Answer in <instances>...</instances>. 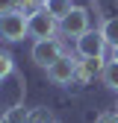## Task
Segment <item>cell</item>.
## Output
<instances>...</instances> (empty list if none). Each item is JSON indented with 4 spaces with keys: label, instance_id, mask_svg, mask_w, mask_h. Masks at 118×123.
Here are the masks:
<instances>
[{
    "label": "cell",
    "instance_id": "15",
    "mask_svg": "<svg viewBox=\"0 0 118 123\" xmlns=\"http://www.w3.org/2000/svg\"><path fill=\"white\" fill-rule=\"evenodd\" d=\"M18 9H21V0H0V15H9Z\"/></svg>",
    "mask_w": 118,
    "mask_h": 123
},
{
    "label": "cell",
    "instance_id": "1",
    "mask_svg": "<svg viewBox=\"0 0 118 123\" xmlns=\"http://www.w3.org/2000/svg\"><path fill=\"white\" fill-rule=\"evenodd\" d=\"M0 38L6 44H18L24 38H30V24H27V15L18 12H9V15H0Z\"/></svg>",
    "mask_w": 118,
    "mask_h": 123
},
{
    "label": "cell",
    "instance_id": "16",
    "mask_svg": "<svg viewBox=\"0 0 118 123\" xmlns=\"http://www.w3.org/2000/svg\"><path fill=\"white\" fill-rule=\"evenodd\" d=\"M95 123H118V114L115 111H103V114H97Z\"/></svg>",
    "mask_w": 118,
    "mask_h": 123
},
{
    "label": "cell",
    "instance_id": "13",
    "mask_svg": "<svg viewBox=\"0 0 118 123\" xmlns=\"http://www.w3.org/2000/svg\"><path fill=\"white\" fill-rule=\"evenodd\" d=\"M3 123H27V111L18 109V105H12L6 111V117H3Z\"/></svg>",
    "mask_w": 118,
    "mask_h": 123
},
{
    "label": "cell",
    "instance_id": "19",
    "mask_svg": "<svg viewBox=\"0 0 118 123\" xmlns=\"http://www.w3.org/2000/svg\"><path fill=\"white\" fill-rule=\"evenodd\" d=\"M115 114H118V105H115Z\"/></svg>",
    "mask_w": 118,
    "mask_h": 123
},
{
    "label": "cell",
    "instance_id": "3",
    "mask_svg": "<svg viewBox=\"0 0 118 123\" xmlns=\"http://www.w3.org/2000/svg\"><path fill=\"white\" fill-rule=\"evenodd\" d=\"M27 24H30V38H36V41L56 38V32H59V21L53 18V15H47L44 9L27 15Z\"/></svg>",
    "mask_w": 118,
    "mask_h": 123
},
{
    "label": "cell",
    "instance_id": "11",
    "mask_svg": "<svg viewBox=\"0 0 118 123\" xmlns=\"http://www.w3.org/2000/svg\"><path fill=\"white\" fill-rule=\"evenodd\" d=\"M53 120H56L53 111L44 109V105H38V109H33V111H27V123H53Z\"/></svg>",
    "mask_w": 118,
    "mask_h": 123
},
{
    "label": "cell",
    "instance_id": "2",
    "mask_svg": "<svg viewBox=\"0 0 118 123\" xmlns=\"http://www.w3.org/2000/svg\"><path fill=\"white\" fill-rule=\"evenodd\" d=\"M88 29H92V18H88V9H83V6H74L71 15H65L59 21V32L65 38H74V41L80 35H86Z\"/></svg>",
    "mask_w": 118,
    "mask_h": 123
},
{
    "label": "cell",
    "instance_id": "8",
    "mask_svg": "<svg viewBox=\"0 0 118 123\" xmlns=\"http://www.w3.org/2000/svg\"><path fill=\"white\" fill-rule=\"evenodd\" d=\"M47 15H53L56 21H62L65 15H71V9H74V0H44V6H41Z\"/></svg>",
    "mask_w": 118,
    "mask_h": 123
},
{
    "label": "cell",
    "instance_id": "18",
    "mask_svg": "<svg viewBox=\"0 0 118 123\" xmlns=\"http://www.w3.org/2000/svg\"><path fill=\"white\" fill-rule=\"evenodd\" d=\"M53 123H62V120H53Z\"/></svg>",
    "mask_w": 118,
    "mask_h": 123
},
{
    "label": "cell",
    "instance_id": "4",
    "mask_svg": "<svg viewBox=\"0 0 118 123\" xmlns=\"http://www.w3.org/2000/svg\"><path fill=\"white\" fill-rule=\"evenodd\" d=\"M30 56H33V62H36L38 68L47 70L56 59L65 56V50H62V41H59V38H44V41H36L33 44V53H30Z\"/></svg>",
    "mask_w": 118,
    "mask_h": 123
},
{
    "label": "cell",
    "instance_id": "10",
    "mask_svg": "<svg viewBox=\"0 0 118 123\" xmlns=\"http://www.w3.org/2000/svg\"><path fill=\"white\" fill-rule=\"evenodd\" d=\"M100 32H103V38H106V44H109V47H118V18L103 21Z\"/></svg>",
    "mask_w": 118,
    "mask_h": 123
},
{
    "label": "cell",
    "instance_id": "6",
    "mask_svg": "<svg viewBox=\"0 0 118 123\" xmlns=\"http://www.w3.org/2000/svg\"><path fill=\"white\" fill-rule=\"evenodd\" d=\"M47 79L53 85H71L74 79H77V59H71V56L56 59L53 65L47 68Z\"/></svg>",
    "mask_w": 118,
    "mask_h": 123
},
{
    "label": "cell",
    "instance_id": "9",
    "mask_svg": "<svg viewBox=\"0 0 118 123\" xmlns=\"http://www.w3.org/2000/svg\"><path fill=\"white\" fill-rule=\"evenodd\" d=\"M100 82L106 85L109 91H118V62H106V68H103V73H100Z\"/></svg>",
    "mask_w": 118,
    "mask_h": 123
},
{
    "label": "cell",
    "instance_id": "7",
    "mask_svg": "<svg viewBox=\"0 0 118 123\" xmlns=\"http://www.w3.org/2000/svg\"><path fill=\"white\" fill-rule=\"evenodd\" d=\"M103 68H106V59H83L77 62V79L80 82H92V79H100V73Z\"/></svg>",
    "mask_w": 118,
    "mask_h": 123
},
{
    "label": "cell",
    "instance_id": "14",
    "mask_svg": "<svg viewBox=\"0 0 118 123\" xmlns=\"http://www.w3.org/2000/svg\"><path fill=\"white\" fill-rule=\"evenodd\" d=\"M44 6V0H21V12L24 15H33V12H38Z\"/></svg>",
    "mask_w": 118,
    "mask_h": 123
},
{
    "label": "cell",
    "instance_id": "17",
    "mask_svg": "<svg viewBox=\"0 0 118 123\" xmlns=\"http://www.w3.org/2000/svg\"><path fill=\"white\" fill-rule=\"evenodd\" d=\"M112 62H118V47H112V56H109Z\"/></svg>",
    "mask_w": 118,
    "mask_h": 123
},
{
    "label": "cell",
    "instance_id": "12",
    "mask_svg": "<svg viewBox=\"0 0 118 123\" xmlns=\"http://www.w3.org/2000/svg\"><path fill=\"white\" fill-rule=\"evenodd\" d=\"M12 73H15V59H12V53L0 50V82H3L6 76H12Z\"/></svg>",
    "mask_w": 118,
    "mask_h": 123
},
{
    "label": "cell",
    "instance_id": "5",
    "mask_svg": "<svg viewBox=\"0 0 118 123\" xmlns=\"http://www.w3.org/2000/svg\"><path fill=\"white\" fill-rule=\"evenodd\" d=\"M106 53V38L100 29H88L86 35L77 38V56L80 59H100Z\"/></svg>",
    "mask_w": 118,
    "mask_h": 123
}]
</instances>
